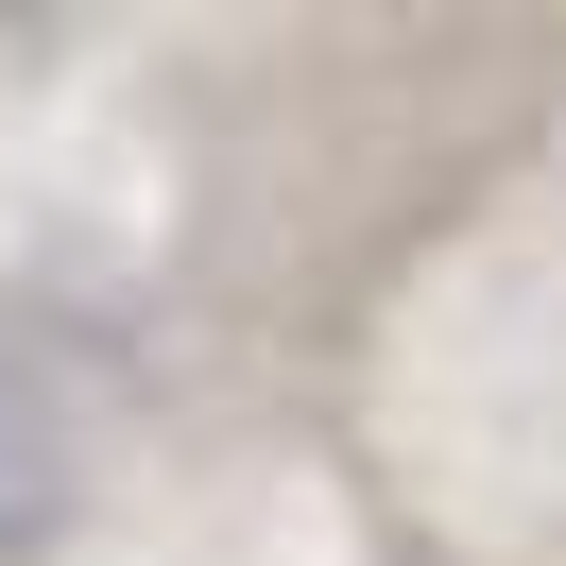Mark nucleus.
<instances>
[{
    "instance_id": "f257e3e1",
    "label": "nucleus",
    "mask_w": 566,
    "mask_h": 566,
    "mask_svg": "<svg viewBox=\"0 0 566 566\" xmlns=\"http://www.w3.org/2000/svg\"><path fill=\"white\" fill-rule=\"evenodd\" d=\"M52 532H70V412H52L35 360L0 344V566H35Z\"/></svg>"
}]
</instances>
